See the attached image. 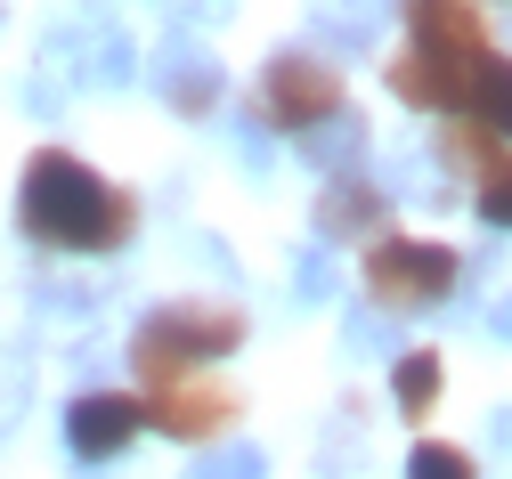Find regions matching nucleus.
<instances>
[{"mask_svg":"<svg viewBox=\"0 0 512 479\" xmlns=\"http://www.w3.org/2000/svg\"><path fill=\"white\" fill-rule=\"evenodd\" d=\"M488 57L496 49L472 0H407V49L391 57V90L415 114H464Z\"/></svg>","mask_w":512,"mask_h":479,"instance_id":"1","label":"nucleus"},{"mask_svg":"<svg viewBox=\"0 0 512 479\" xmlns=\"http://www.w3.org/2000/svg\"><path fill=\"white\" fill-rule=\"evenodd\" d=\"M139 203L82 171L74 155H33L25 163V236L33 244H66V252H114L131 244Z\"/></svg>","mask_w":512,"mask_h":479,"instance_id":"2","label":"nucleus"},{"mask_svg":"<svg viewBox=\"0 0 512 479\" xmlns=\"http://www.w3.org/2000/svg\"><path fill=\"white\" fill-rule=\"evenodd\" d=\"M244 341V309H220V301H171L155 309L139 333H131V366L139 382H171V374H204L212 358H228Z\"/></svg>","mask_w":512,"mask_h":479,"instance_id":"3","label":"nucleus"},{"mask_svg":"<svg viewBox=\"0 0 512 479\" xmlns=\"http://www.w3.org/2000/svg\"><path fill=\"white\" fill-rule=\"evenodd\" d=\"M447 285H456V252L447 244H415L391 228L366 244V293L382 309H431V301H447Z\"/></svg>","mask_w":512,"mask_h":479,"instance_id":"4","label":"nucleus"},{"mask_svg":"<svg viewBox=\"0 0 512 479\" xmlns=\"http://www.w3.org/2000/svg\"><path fill=\"white\" fill-rule=\"evenodd\" d=\"M252 114H261L269 130H301V139H309V130H326V122L342 114V74H334L326 57H301V49H293V57H277L269 74H261Z\"/></svg>","mask_w":512,"mask_h":479,"instance_id":"5","label":"nucleus"},{"mask_svg":"<svg viewBox=\"0 0 512 479\" xmlns=\"http://www.w3.org/2000/svg\"><path fill=\"white\" fill-rule=\"evenodd\" d=\"M147 423L171 431V439H220L236 423V390L204 366V374H171V382H147Z\"/></svg>","mask_w":512,"mask_h":479,"instance_id":"6","label":"nucleus"},{"mask_svg":"<svg viewBox=\"0 0 512 479\" xmlns=\"http://www.w3.org/2000/svg\"><path fill=\"white\" fill-rule=\"evenodd\" d=\"M139 431H147V406H139V398H122V390H90V398H74V415H66V439H74L82 463L122 455Z\"/></svg>","mask_w":512,"mask_h":479,"instance_id":"7","label":"nucleus"},{"mask_svg":"<svg viewBox=\"0 0 512 479\" xmlns=\"http://www.w3.org/2000/svg\"><path fill=\"white\" fill-rule=\"evenodd\" d=\"M439 155H447V163H456V171H472L480 187L512 171V147L496 139V130H488V122H472V114H447V130H439Z\"/></svg>","mask_w":512,"mask_h":479,"instance_id":"8","label":"nucleus"},{"mask_svg":"<svg viewBox=\"0 0 512 479\" xmlns=\"http://www.w3.org/2000/svg\"><path fill=\"white\" fill-rule=\"evenodd\" d=\"M317 236L326 244H350V236H382V195L366 179H334L326 203H317Z\"/></svg>","mask_w":512,"mask_h":479,"instance_id":"9","label":"nucleus"},{"mask_svg":"<svg viewBox=\"0 0 512 479\" xmlns=\"http://www.w3.org/2000/svg\"><path fill=\"white\" fill-rule=\"evenodd\" d=\"M472 122H488L496 139H512V57H488L480 65V82H472Z\"/></svg>","mask_w":512,"mask_h":479,"instance_id":"10","label":"nucleus"},{"mask_svg":"<svg viewBox=\"0 0 512 479\" xmlns=\"http://www.w3.org/2000/svg\"><path fill=\"white\" fill-rule=\"evenodd\" d=\"M431 398H439V358L431 350H407L399 358V406H407V423L431 415Z\"/></svg>","mask_w":512,"mask_h":479,"instance_id":"11","label":"nucleus"},{"mask_svg":"<svg viewBox=\"0 0 512 479\" xmlns=\"http://www.w3.org/2000/svg\"><path fill=\"white\" fill-rule=\"evenodd\" d=\"M407 479H472V455H464V447H447V439H423L415 463H407Z\"/></svg>","mask_w":512,"mask_h":479,"instance_id":"12","label":"nucleus"},{"mask_svg":"<svg viewBox=\"0 0 512 479\" xmlns=\"http://www.w3.org/2000/svg\"><path fill=\"white\" fill-rule=\"evenodd\" d=\"M163 90H179V114H204V106L220 98V82H212V65H179V74H163Z\"/></svg>","mask_w":512,"mask_h":479,"instance_id":"13","label":"nucleus"},{"mask_svg":"<svg viewBox=\"0 0 512 479\" xmlns=\"http://www.w3.org/2000/svg\"><path fill=\"white\" fill-rule=\"evenodd\" d=\"M480 220H488V228H512V171L480 187Z\"/></svg>","mask_w":512,"mask_h":479,"instance_id":"14","label":"nucleus"},{"mask_svg":"<svg viewBox=\"0 0 512 479\" xmlns=\"http://www.w3.org/2000/svg\"><path fill=\"white\" fill-rule=\"evenodd\" d=\"M196 479H261V455H252V447H244V455H212Z\"/></svg>","mask_w":512,"mask_h":479,"instance_id":"15","label":"nucleus"}]
</instances>
